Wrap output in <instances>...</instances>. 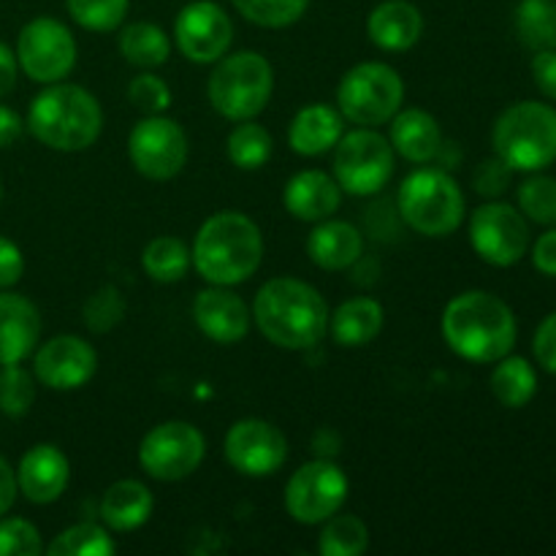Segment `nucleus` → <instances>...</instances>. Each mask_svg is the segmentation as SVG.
I'll return each mask as SVG.
<instances>
[{"label": "nucleus", "instance_id": "f257e3e1", "mask_svg": "<svg viewBox=\"0 0 556 556\" xmlns=\"http://www.w3.org/2000/svg\"><path fill=\"white\" fill-rule=\"evenodd\" d=\"M443 340L456 356L472 364H494L516 345V315L489 291H465L443 309Z\"/></svg>", "mask_w": 556, "mask_h": 556}, {"label": "nucleus", "instance_id": "f03ea898", "mask_svg": "<svg viewBox=\"0 0 556 556\" xmlns=\"http://www.w3.org/2000/svg\"><path fill=\"white\" fill-rule=\"evenodd\" d=\"M253 318L261 334L286 351L315 348L329 329L326 299L296 277H275L264 282L255 293Z\"/></svg>", "mask_w": 556, "mask_h": 556}, {"label": "nucleus", "instance_id": "7ed1b4c3", "mask_svg": "<svg viewBox=\"0 0 556 556\" xmlns=\"http://www.w3.org/2000/svg\"><path fill=\"white\" fill-rule=\"evenodd\" d=\"M190 258L210 286H239L258 271L264 237L242 212H217L201 223Z\"/></svg>", "mask_w": 556, "mask_h": 556}, {"label": "nucleus", "instance_id": "20e7f679", "mask_svg": "<svg viewBox=\"0 0 556 556\" xmlns=\"http://www.w3.org/2000/svg\"><path fill=\"white\" fill-rule=\"evenodd\" d=\"M27 130L49 150L81 152L101 136L103 109L85 87L54 81L33 98Z\"/></svg>", "mask_w": 556, "mask_h": 556}, {"label": "nucleus", "instance_id": "39448f33", "mask_svg": "<svg viewBox=\"0 0 556 556\" xmlns=\"http://www.w3.org/2000/svg\"><path fill=\"white\" fill-rule=\"evenodd\" d=\"M500 161L514 172H541L556 161V109L541 101H521L505 109L492 130Z\"/></svg>", "mask_w": 556, "mask_h": 556}, {"label": "nucleus", "instance_id": "423d86ee", "mask_svg": "<svg viewBox=\"0 0 556 556\" xmlns=\"http://www.w3.org/2000/svg\"><path fill=\"white\" fill-rule=\"evenodd\" d=\"M396 210L421 237H451L465 220V193L443 168H418L400 185Z\"/></svg>", "mask_w": 556, "mask_h": 556}, {"label": "nucleus", "instance_id": "0eeeda50", "mask_svg": "<svg viewBox=\"0 0 556 556\" xmlns=\"http://www.w3.org/2000/svg\"><path fill=\"white\" fill-rule=\"evenodd\" d=\"M271 92H275V71L269 60L248 49L223 54L206 85L212 109L233 123L258 117L269 103Z\"/></svg>", "mask_w": 556, "mask_h": 556}, {"label": "nucleus", "instance_id": "6e6552de", "mask_svg": "<svg viewBox=\"0 0 556 556\" xmlns=\"http://www.w3.org/2000/svg\"><path fill=\"white\" fill-rule=\"evenodd\" d=\"M405 101V81L386 63H358L337 87V109L358 128L391 123Z\"/></svg>", "mask_w": 556, "mask_h": 556}, {"label": "nucleus", "instance_id": "1a4fd4ad", "mask_svg": "<svg viewBox=\"0 0 556 556\" xmlns=\"http://www.w3.org/2000/svg\"><path fill=\"white\" fill-rule=\"evenodd\" d=\"M394 174V147L372 128L342 134L334 144V179L345 193L375 195Z\"/></svg>", "mask_w": 556, "mask_h": 556}, {"label": "nucleus", "instance_id": "9d476101", "mask_svg": "<svg viewBox=\"0 0 556 556\" xmlns=\"http://www.w3.org/2000/svg\"><path fill=\"white\" fill-rule=\"evenodd\" d=\"M206 454V440L193 424L166 421L144 434L139 445V465L150 478L163 483L193 476Z\"/></svg>", "mask_w": 556, "mask_h": 556}, {"label": "nucleus", "instance_id": "9b49d317", "mask_svg": "<svg viewBox=\"0 0 556 556\" xmlns=\"http://www.w3.org/2000/svg\"><path fill=\"white\" fill-rule=\"evenodd\" d=\"M16 63L38 85L63 81L76 65V38L52 16L30 20L16 38Z\"/></svg>", "mask_w": 556, "mask_h": 556}, {"label": "nucleus", "instance_id": "f8f14e48", "mask_svg": "<svg viewBox=\"0 0 556 556\" xmlns=\"http://www.w3.org/2000/svg\"><path fill=\"white\" fill-rule=\"evenodd\" d=\"M345 500L348 476L329 459L307 462L286 483V510L299 525H324Z\"/></svg>", "mask_w": 556, "mask_h": 556}, {"label": "nucleus", "instance_id": "ddd939ff", "mask_svg": "<svg viewBox=\"0 0 556 556\" xmlns=\"http://www.w3.org/2000/svg\"><path fill=\"white\" fill-rule=\"evenodd\" d=\"M188 136L182 125L163 114H147L136 128L130 130L128 155L136 172L152 182H166L177 177L188 163Z\"/></svg>", "mask_w": 556, "mask_h": 556}, {"label": "nucleus", "instance_id": "4468645a", "mask_svg": "<svg viewBox=\"0 0 556 556\" xmlns=\"http://www.w3.org/2000/svg\"><path fill=\"white\" fill-rule=\"evenodd\" d=\"M470 244L492 266H514L530 250V226L516 206L489 201L472 212Z\"/></svg>", "mask_w": 556, "mask_h": 556}, {"label": "nucleus", "instance_id": "2eb2a0df", "mask_svg": "<svg viewBox=\"0 0 556 556\" xmlns=\"http://www.w3.org/2000/svg\"><path fill=\"white\" fill-rule=\"evenodd\" d=\"M228 465L248 478L275 476L288 459V440L275 424L264 418H242L223 440Z\"/></svg>", "mask_w": 556, "mask_h": 556}, {"label": "nucleus", "instance_id": "dca6fc26", "mask_svg": "<svg viewBox=\"0 0 556 556\" xmlns=\"http://www.w3.org/2000/svg\"><path fill=\"white\" fill-rule=\"evenodd\" d=\"M177 47L190 63L210 65L228 54L233 43V22L226 9L212 0H193L185 5L174 22Z\"/></svg>", "mask_w": 556, "mask_h": 556}, {"label": "nucleus", "instance_id": "f3484780", "mask_svg": "<svg viewBox=\"0 0 556 556\" xmlns=\"http://www.w3.org/2000/svg\"><path fill=\"white\" fill-rule=\"evenodd\" d=\"M98 372V353L76 334H58L43 342L33 356V375L52 391L81 389Z\"/></svg>", "mask_w": 556, "mask_h": 556}, {"label": "nucleus", "instance_id": "a211bd4d", "mask_svg": "<svg viewBox=\"0 0 556 556\" xmlns=\"http://www.w3.org/2000/svg\"><path fill=\"white\" fill-rule=\"evenodd\" d=\"M193 320L206 340L217 345H237L250 334L253 313L242 296L228 291V286H210L195 296Z\"/></svg>", "mask_w": 556, "mask_h": 556}, {"label": "nucleus", "instance_id": "6ab92c4d", "mask_svg": "<svg viewBox=\"0 0 556 556\" xmlns=\"http://www.w3.org/2000/svg\"><path fill=\"white\" fill-rule=\"evenodd\" d=\"M71 481L68 456L52 443H38L16 467V486L33 505H49L63 497Z\"/></svg>", "mask_w": 556, "mask_h": 556}, {"label": "nucleus", "instance_id": "aec40b11", "mask_svg": "<svg viewBox=\"0 0 556 556\" xmlns=\"http://www.w3.org/2000/svg\"><path fill=\"white\" fill-rule=\"evenodd\" d=\"M41 337V315L30 299L0 291V367L20 364L36 351Z\"/></svg>", "mask_w": 556, "mask_h": 556}, {"label": "nucleus", "instance_id": "412c9836", "mask_svg": "<svg viewBox=\"0 0 556 556\" xmlns=\"http://www.w3.org/2000/svg\"><path fill=\"white\" fill-rule=\"evenodd\" d=\"M342 188L334 177H329L320 168H307L288 179L282 190V204L288 215L302 223H320L340 210Z\"/></svg>", "mask_w": 556, "mask_h": 556}, {"label": "nucleus", "instance_id": "4be33fe9", "mask_svg": "<svg viewBox=\"0 0 556 556\" xmlns=\"http://www.w3.org/2000/svg\"><path fill=\"white\" fill-rule=\"evenodd\" d=\"M307 255L318 269L342 271L356 266L364 255V237L348 220H320L307 237Z\"/></svg>", "mask_w": 556, "mask_h": 556}, {"label": "nucleus", "instance_id": "5701e85b", "mask_svg": "<svg viewBox=\"0 0 556 556\" xmlns=\"http://www.w3.org/2000/svg\"><path fill=\"white\" fill-rule=\"evenodd\" d=\"M391 147L410 163H429L443 150V130L434 114L424 109H400L391 117Z\"/></svg>", "mask_w": 556, "mask_h": 556}, {"label": "nucleus", "instance_id": "b1692460", "mask_svg": "<svg viewBox=\"0 0 556 556\" xmlns=\"http://www.w3.org/2000/svg\"><path fill=\"white\" fill-rule=\"evenodd\" d=\"M367 33L372 43L383 52H405L416 47L424 33V16L407 0H386L375 5L367 20Z\"/></svg>", "mask_w": 556, "mask_h": 556}, {"label": "nucleus", "instance_id": "393cba45", "mask_svg": "<svg viewBox=\"0 0 556 556\" xmlns=\"http://www.w3.org/2000/svg\"><path fill=\"white\" fill-rule=\"evenodd\" d=\"M342 114L340 109H331L326 103H309L299 109L296 117L288 128V144L296 155L318 157L324 152L334 150L342 136Z\"/></svg>", "mask_w": 556, "mask_h": 556}, {"label": "nucleus", "instance_id": "a878e982", "mask_svg": "<svg viewBox=\"0 0 556 556\" xmlns=\"http://www.w3.org/2000/svg\"><path fill=\"white\" fill-rule=\"evenodd\" d=\"M152 492L141 481L125 478L112 483L101 497V521L112 532H134L152 516Z\"/></svg>", "mask_w": 556, "mask_h": 556}, {"label": "nucleus", "instance_id": "bb28decb", "mask_svg": "<svg viewBox=\"0 0 556 556\" xmlns=\"http://www.w3.org/2000/svg\"><path fill=\"white\" fill-rule=\"evenodd\" d=\"M386 313L380 302L369 296H356L342 302L334 313H329V329L337 345L342 348H362L378 340L383 331Z\"/></svg>", "mask_w": 556, "mask_h": 556}, {"label": "nucleus", "instance_id": "cd10ccee", "mask_svg": "<svg viewBox=\"0 0 556 556\" xmlns=\"http://www.w3.org/2000/svg\"><path fill=\"white\" fill-rule=\"evenodd\" d=\"M117 47L125 63L144 71L163 65L168 60V54H172V41H168L166 30L161 25H155V22H134V25H125L117 38Z\"/></svg>", "mask_w": 556, "mask_h": 556}, {"label": "nucleus", "instance_id": "c85d7f7f", "mask_svg": "<svg viewBox=\"0 0 556 556\" xmlns=\"http://www.w3.org/2000/svg\"><path fill=\"white\" fill-rule=\"evenodd\" d=\"M538 391V375L532 364L521 356H503L492 372V394L500 405L519 410L530 405Z\"/></svg>", "mask_w": 556, "mask_h": 556}, {"label": "nucleus", "instance_id": "c756f323", "mask_svg": "<svg viewBox=\"0 0 556 556\" xmlns=\"http://www.w3.org/2000/svg\"><path fill=\"white\" fill-rule=\"evenodd\" d=\"M271 152H275V141H271L269 130L264 125L253 123V119H242L228 134L226 155L242 172H258V168H264L269 163Z\"/></svg>", "mask_w": 556, "mask_h": 556}, {"label": "nucleus", "instance_id": "7c9ffc66", "mask_svg": "<svg viewBox=\"0 0 556 556\" xmlns=\"http://www.w3.org/2000/svg\"><path fill=\"white\" fill-rule=\"evenodd\" d=\"M190 264V248L177 237H157L141 253V269L147 277L155 282H179L188 275Z\"/></svg>", "mask_w": 556, "mask_h": 556}, {"label": "nucleus", "instance_id": "2f4dec72", "mask_svg": "<svg viewBox=\"0 0 556 556\" xmlns=\"http://www.w3.org/2000/svg\"><path fill=\"white\" fill-rule=\"evenodd\" d=\"M369 546V527L353 514H340L324 521L318 538V552L324 556H358Z\"/></svg>", "mask_w": 556, "mask_h": 556}, {"label": "nucleus", "instance_id": "473e14b6", "mask_svg": "<svg viewBox=\"0 0 556 556\" xmlns=\"http://www.w3.org/2000/svg\"><path fill=\"white\" fill-rule=\"evenodd\" d=\"M516 33L535 52L556 49V0H521L516 9Z\"/></svg>", "mask_w": 556, "mask_h": 556}, {"label": "nucleus", "instance_id": "72a5a7b5", "mask_svg": "<svg viewBox=\"0 0 556 556\" xmlns=\"http://www.w3.org/2000/svg\"><path fill=\"white\" fill-rule=\"evenodd\" d=\"M117 552V543L109 535L106 527L81 521L60 532L47 546L49 556H112Z\"/></svg>", "mask_w": 556, "mask_h": 556}, {"label": "nucleus", "instance_id": "f704fd0d", "mask_svg": "<svg viewBox=\"0 0 556 556\" xmlns=\"http://www.w3.org/2000/svg\"><path fill=\"white\" fill-rule=\"evenodd\" d=\"M36 402V375L27 372L20 364L0 367V413L9 418H22L30 413Z\"/></svg>", "mask_w": 556, "mask_h": 556}, {"label": "nucleus", "instance_id": "c9c22d12", "mask_svg": "<svg viewBox=\"0 0 556 556\" xmlns=\"http://www.w3.org/2000/svg\"><path fill=\"white\" fill-rule=\"evenodd\" d=\"M231 3L253 25L277 30L302 20L309 0H231Z\"/></svg>", "mask_w": 556, "mask_h": 556}, {"label": "nucleus", "instance_id": "e433bc0d", "mask_svg": "<svg viewBox=\"0 0 556 556\" xmlns=\"http://www.w3.org/2000/svg\"><path fill=\"white\" fill-rule=\"evenodd\" d=\"M125 313H128V302H125L123 291L112 282L98 288L90 299L81 307V318H85V326L92 331V334H106L114 326L123 324Z\"/></svg>", "mask_w": 556, "mask_h": 556}, {"label": "nucleus", "instance_id": "4c0bfd02", "mask_svg": "<svg viewBox=\"0 0 556 556\" xmlns=\"http://www.w3.org/2000/svg\"><path fill=\"white\" fill-rule=\"evenodd\" d=\"M519 212L538 226H556V179L546 174L519 185Z\"/></svg>", "mask_w": 556, "mask_h": 556}, {"label": "nucleus", "instance_id": "58836bf2", "mask_svg": "<svg viewBox=\"0 0 556 556\" xmlns=\"http://www.w3.org/2000/svg\"><path fill=\"white\" fill-rule=\"evenodd\" d=\"M76 25L92 33L117 30L128 14L130 0H65Z\"/></svg>", "mask_w": 556, "mask_h": 556}, {"label": "nucleus", "instance_id": "ea45409f", "mask_svg": "<svg viewBox=\"0 0 556 556\" xmlns=\"http://www.w3.org/2000/svg\"><path fill=\"white\" fill-rule=\"evenodd\" d=\"M43 552L41 532L27 519L0 521V556H38Z\"/></svg>", "mask_w": 556, "mask_h": 556}, {"label": "nucleus", "instance_id": "a19ab883", "mask_svg": "<svg viewBox=\"0 0 556 556\" xmlns=\"http://www.w3.org/2000/svg\"><path fill=\"white\" fill-rule=\"evenodd\" d=\"M128 98L144 114H163L172 106V90H168V85L157 74H150V71L130 79Z\"/></svg>", "mask_w": 556, "mask_h": 556}, {"label": "nucleus", "instance_id": "79ce46f5", "mask_svg": "<svg viewBox=\"0 0 556 556\" xmlns=\"http://www.w3.org/2000/svg\"><path fill=\"white\" fill-rule=\"evenodd\" d=\"M510 177H514V168L494 155L478 163L476 172H472V188L483 199H500L508 190Z\"/></svg>", "mask_w": 556, "mask_h": 556}, {"label": "nucleus", "instance_id": "37998d69", "mask_svg": "<svg viewBox=\"0 0 556 556\" xmlns=\"http://www.w3.org/2000/svg\"><path fill=\"white\" fill-rule=\"evenodd\" d=\"M400 220H402L400 210H394L389 199H380L367 210L364 226H367V231L372 233L375 239H394L396 228H400Z\"/></svg>", "mask_w": 556, "mask_h": 556}, {"label": "nucleus", "instance_id": "c03bdc74", "mask_svg": "<svg viewBox=\"0 0 556 556\" xmlns=\"http://www.w3.org/2000/svg\"><path fill=\"white\" fill-rule=\"evenodd\" d=\"M532 353H535L538 364L546 372L556 375V313L543 318V324L538 326L535 340H532Z\"/></svg>", "mask_w": 556, "mask_h": 556}, {"label": "nucleus", "instance_id": "a18cd8bd", "mask_svg": "<svg viewBox=\"0 0 556 556\" xmlns=\"http://www.w3.org/2000/svg\"><path fill=\"white\" fill-rule=\"evenodd\" d=\"M22 275H25V258H22L20 244L0 237V288L5 291V288L16 286Z\"/></svg>", "mask_w": 556, "mask_h": 556}, {"label": "nucleus", "instance_id": "49530a36", "mask_svg": "<svg viewBox=\"0 0 556 556\" xmlns=\"http://www.w3.org/2000/svg\"><path fill=\"white\" fill-rule=\"evenodd\" d=\"M532 76L543 96L556 101V49H543L532 58Z\"/></svg>", "mask_w": 556, "mask_h": 556}, {"label": "nucleus", "instance_id": "de8ad7c7", "mask_svg": "<svg viewBox=\"0 0 556 556\" xmlns=\"http://www.w3.org/2000/svg\"><path fill=\"white\" fill-rule=\"evenodd\" d=\"M532 264H535L538 271L543 275L556 277V228L543 233L541 239L532 248Z\"/></svg>", "mask_w": 556, "mask_h": 556}, {"label": "nucleus", "instance_id": "09e8293b", "mask_svg": "<svg viewBox=\"0 0 556 556\" xmlns=\"http://www.w3.org/2000/svg\"><path fill=\"white\" fill-rule=\"evenodd\" d=\"M16 492H20V486H16V472L11 470L9 462L0 456V516L9 514L11 505H14L16 500Z\"/></svg>", "mask_w": 556, "mask_h": 556}, {"label": "nucleus", "instance_id": "8fccbe9b", "mask_svg": "<svg viewBox=\"0 0 556 556\" xmlns=\"http://www.w3.org/2000/svg\"><path fill=\"white\" fill-rule=\"evenodd\" d=\"M22 128H25V123H22L20 114L9 106H0V150L14 144L22 136Z\"/></svg>", "mask_w": 556, "mask_h": 556}, {"label": "nucleus", "instance_id": "3c124183", "mask_svg": "<svg viewBox=\"0 0 556 556\" xmlns=\"http://www.w3.org/2000/svg\"><path fill=\"white\" fill-rule=\"evenodd\" d=\"M16 54L0 41V98L9 96L16 85Z\"/></svg>", "mask_w": 556, "mask_h": 556}, {"label": "nucleus", "instance_id": "603ef678", "mask_svg": "<svg viewBox=\"0 0 556 556\" xmlns=\"http://www.w3.org/2000/svg\"><path fill=\"white\" fill-rule=\"evenodd\" d=\"M0 201H3V188H0Z\"/></svg>", "mask_w": 556, "mask_h": 556}]
</instances>
